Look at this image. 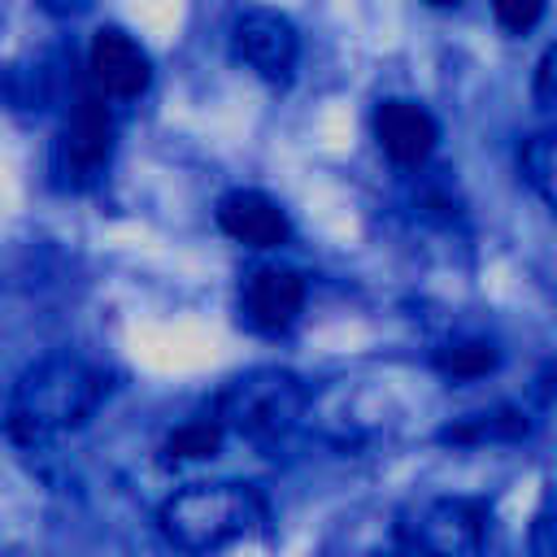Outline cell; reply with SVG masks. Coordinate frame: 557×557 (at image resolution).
Instances as JSON below:
<instances>
[{
  "instance_id": "cell-4",
  "label": "cell",
  "mask_w": 557,
  "mask_h": 557,
  "mask_svg": "<svg viewBox=\"0 0 557 557\" xmlns=\"http://www.w3.org/2000/svg\"><path fill=\"white\" fill-rule=\"evenodd\" d=\"M396 535H400V544L422 548V553H444V557L479 553L483 535H487V509L479 500H461V496L418 500L396 518Z\"/></svg>"
},
{
  "instance_id": "cell-3",
  "label": "cell",
  "mask_w": 557,
  "mask_h": 557,
  "mask_svg": "<svg viewBox=\"0 0 557 557\" xmlns=\"http://www.w3.org/2000/svg\"><path fill=\"white\" fill-rule=\"evenodd\" d=\"M305 405H309V392L296 374L261 366V370H248V374L231 379L218 392L213 418L248 444H278L300 422Z\"/></svg>"
},
{
  "instance_id": "cell-17",
  "label": "cell",
  "mask_w": 557,
  "mask_h": 557,
  "mask_svg": "<svg viewBox=\"0 0 557 557\" xmlns=\"http://www.w3.org/2000/svg\"><path fill=\"white\" fill-rule=\"evenodd\" d=\"M426 4H435V9H453L457 0H426Z\"/></svg>"
},
{
  "instance_id": "cell-8",
  "label": "cell",
  "mask_w": 557,
  "mask_h": 557,
  "mask_svg": "<svg viewBox=\"0 0 557 557\" xmlns=\"http://www.w3.org/2000/svg\"><path fill=\"white\" fill-rule=\"evenodd\" d=\"M374 135L396 165H422L440 139V126L418 100H383L374 109Z\"/></svg>"
},
{
  "instance_id": "cell-2",
  "label": "cell",
  "mask_w": 557,
  "mask_h": 557,
  "mask_svg": "<svg viewBox=\"0 0 557 557\" xmlns=\"http://www.w3.org/2000/svg\"><path fill=\"white\" fill-rule=\"evenodd\" d=\"M165 540L187 553L222 548L265 522V505L248 483H191L157 513Z\"/></svg>"
},
{
  "instance_id": "cell-1",
  "label": "cell",
  "mask_w": 557,
  "mask_h": 557,
  "mask_svg": "<svg viewBox=\"0 0 557 557\" xmlns=\"http://www.w3.org/2000/svg\"><path fill=\"white\" fill-rule=\"evenodd\" d=\"M104 396V379L78 361V357H44L39 366H30L9 400V435L17 444H48L61 431L87 422V413L100 405Z\"/></svg>"
},
{
  "instance_id": "cell-12",
  "label": "cell",
  "mask_w": 557,
  "mask_h": 557,
  "mask_svg": "<svg viewBox=\"0 0 557 557\" xmlns=\"http://www.w3.org/2000/svg\"><path fill=\"white\" fill-rule=\"evenodd\" d=\"M435 370L448 379H483L487 370H496V348L483 339H461L435 352Z\"/></svg>"
},
{
  "instance_id": "cell-13",
  "label": "cell",
  "mask_w": 557,
  "mask_h": 557,
  "mask_svg": "<svg viewBox=\"0 0 557 557\" xmlns=\"http://www.w3.org/2000/svg\"><path fill=\"white\" fill-rule=\"evenodd\" d=\"M222 435H226V426H222L218 418H200V422L178 426V431L165 440V453L178 457V461H205V457H213V453L222 448Z\"/></svg>"
},
{
  "instance_id": "cell-10",
  "label": "cell",
  "mask_w": 557,
  "mask_h": 557,
  "mask_svg": "<svg viewBox=\"0 0 557 557\" xmlns=\"http://www.w3.org/2000/svg\"><path fill=\"white\" fill-rule=\"evenodd\" d=\"M61 152H65V165H74L78 174H96L109 161V152H113V117H109L100 96H78L74 113L65 117Z\"/></svg>"
},
{
  "instance_id": "cell-11",
  "label": "cell",
  "mask_w": 557,
  "mask_h": 557,
  "mask_svg": "<svg viewBox=\"0 0 557 557\" xmlns=\"http://www.w3.org/2000/svg\"><path fill=\"white\" fill-rule=\"evenodd\" d=\"M518 165H522V178L535 187V196L548 209H557V131L527 135L518 148Z\"/></svg>"
},
{
  "instance_id": "cell-16",
  "label": "cell",
  "mask_w": 557,
  "mask_h": 557,
  "mask_svg": "<svg viewBox=\"0 0 557 557\" xmlns=\"http://www.w3.org/2000/svg\"><path fill=\"white\" fill-rule=\"evenodd\" d=\"M492 13H496V22H500L509 35H522V30H531V26L540 22L544 0H492Z\"/></svg>"
},
{
  "instance_id": "cell-15",
  "label": "cell",
  "mask_w": 557,
  "mask_h": 557,
  "mask_svg": "<svg viewBox=\"0 0 557 557\" xmlns=\"http://www.w3.org/2000/svg\"><path fill=\"white\" fill-rule=\"evenodd\" d=\"M531 96L544 113H557V39L540 52L535 61V74H531Z\"/></svg>"
},
{
  "instance_id": "cell-7",
  "label": "cell",
  "mask_w": 557,
  "mask_h": 557,
  "mask_svg": "<svg viewBox=\"0 0 557 557\" xmlns=\"http://www.w3.org/2000/svg\"><path fill=\"white\" fill-rule=\"evenodd\" d=\"M305 305V278L292 265H261L244 283V313L257 331H287Z\"/></svg>"
},
{
  "instance_id": "cell-6",
  "label": "cell",
  "mask_w": 557,
  "mask_h": 557,
  "mask_svg": "<svg viewBox=\"0 0 557 557\" xmlns=\"http://www.w3.org/2000/svg\"><path fill=\"white\" fill-rule=\"evenodd\" d=\"M87 70H91V83L104 96H113V100H135L152 83V65H148L144 48L126 30H117V26H100L91 35Z\"/></svg>"
},
{
  "instance_id": "cell-9",
  "label": "cell",
  "mask_w": 557,
  "mask_h": 557,
  "mask_svg": "<svg viewBox=\"0 0 557 557\" xmlns=\"http://www.w3.org/2000/svg\"><path fill=\"white\" fill-rule=\"evenodd\" d=\"M218 226L231 239L248 244V248H278L292 235L287 213L265 191H244V187L239 191H226L218 200Z\"/></svg>"
},
{
  "instance_id": "cell-5",
  "label": "cell",
  "mask_w": 557,
  "mask_h": 557,
  "mask_svg": "<svg viewBox=\"0 0 557 557\" xmlns=\"http://www.w3.org/2000/svg\"><path fill=\"white\" fill-rule=\"evenodd\" d=\"M231 44H235V57L248 70H257L261 78H287L292 65H296V52H300L296 26L274 9L239 13L235 26H231Z\"/></svg>"
},
{
  "instance_id": "cell-14",
  "label": "cell",
  "mask_w": 557,
  "mask_h": 557,
  "mask_svg": "<svg viewBox=\"0 0 557 557\" xmlns=\"http://www.w3.org/2000/svg\"><path fill=\"white\" fill-rule=\"evenodd\" d=\"M522 431H527V418L513 413V409H500V413H479L466 426H448L444 440H457V444H470V440H518Z\"/></svg>"
}]
</instances>
